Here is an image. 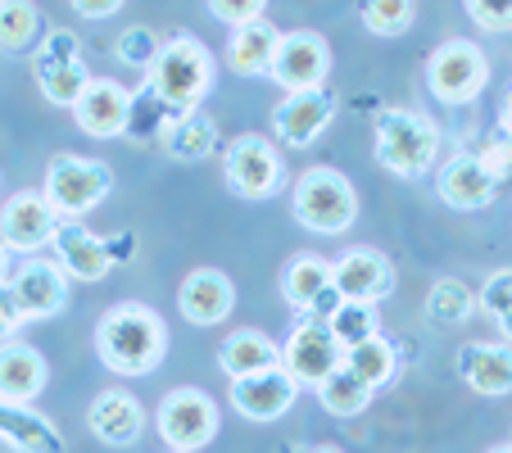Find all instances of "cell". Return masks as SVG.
Returning a JSON list of instances; mask_svg holds the SVG:
<instances>
[{
  "mask_svg": "<svg viewBox=\"0 0 512 453\" xmlns=\"http://www.w3.org/2000/svg\"><path fill=\"white\" fill-rule=\"evenodd\" d=\"M96 354L109 372L118 376H145L155 372L168 354V327L150 304L123 299L100 318L96 327Z\"/></svg>",
  "mask_w": 512,
  "mask_h": 453,
  "instance_id": "6da1fadb",
  "label": "cell"
},
{
  "mask_svg": "<svg viewBox=\"0 0 512 453\" xmlns=\"http://www.w3.org/2000/svg\"><path fill=\"white\" fill-rule=\"evenodd\" d=\"M209 82H213L209 46H204L200 37H186V32L168 37L164 50H159V59H155V68L145 73V87L155 91V100L168 109L173 123L200 109V100L209 96Z\"/></svg>",
  "mask_w": 512,
  "mask_h": 453,
  "instance_id": "7a4b0ae2",
  "label": "cell"
},
{
  "mask_svg": "<svg viewBox=\"0 0 512 453\" xmlns=\"http://www.w3.org/2000/svg\"><path fill=\"white\" fill-rule=\"evenodd\" d=\"M440 155V127L417 109H381L377 118V164L395 177H422L431 173Z\"/></svg>",
  "mask_w": 512,
  "mask_h": 453,
  "instance_id": "3957f363",
  "label": "cell"
},
{
  "mask_svg": "<svg viewBox=\"0 0 512 453\" xmlns=\"http://www.w3.org/2000/svg\"><path fill=\"white\" fill-rule=\"evenodd\" d=\"M290 209H295V222L309 227V232L340 236V232H349L358 218V195L345 173L318 164V168H309V173H300L295 191H290Z\"/></svg>",
  "mask_w": 512,
  "mask_h": 453,
  "instance_id": "277c9868",
  "label": "cell"
},
{
  "mask_svg": "<svg viewBox=\"0 0 512 453\" xmlns=\"http://www.w3.org/2000/svg\"><path fill=\"white\" fill-rule=\"evenodd\" d=\"M109 186H114V173H109L105 159L73 155V150H68V155H55L46 164V186H41V195H46L50 209L64 222H78L82 213H91L105 200Z\"/></svg>",
  "mask_w": 512,
  "mask_h": 453,
  "instance_id": "5b68a950",
  "label": "cell"
},
{
  "mask_svg": "<svg viewBox=\"0 0 512 453\" xmlns=\"http://www.w3.org/2000/svg\"><path fill=\"white\" fill-rule=\"evenodd\" d=\"M32 78H37L41 96L59 109H73L82 91L91 87V68L82 64V46L68 28H46L37 55H32Z\"/></svg>",
  "mask_w": 512,
  "mask_h": 453,
  "instance_id": "8992f818",
  "label": "cell"
},
{
  "mask_svg": "<svg viewBox=\"0 0 512 453\" xmlns=\"http://www.w3.org/2000/svg\"><path fill=\"white\" fill-rule=\"evenodd\" d=\"M426 87H431L435 100H445V105H467V100H476L490 87V59L472 41L449 37L445 46H435L431 59H426Z\"/></svg>",
  "mask_w": 512,
  "mask_h": 453,
  "instance_id": "52a82bcc",
  "label": "cell"
},
{
  "mask_svg": "<svg viewBox=\"0 0 512 453\" xmlns=\"http://www.w3.org/2000/svg\"><path fill=\"white\" fill-rule=\"evenodd\" d=\"M155 426H159V435L168 440V449L173 453H200L204 444L218 440L223 417H218V404H213L204 390L177 386V390H168V395L159 399Z\"/></svg>",
  "mask_w": 512,
  "mask_h": 453,
  "instance_id": "ba28073f",
  "label": "cell"
},
{
  "mask_svg": "<svg viewBox=\"0 0 512 453\" xmlns=\"http://www.w3.org/2000/svg\"><path fill=\"white\" fill-rule=\"evenodd\" d=\"M223 177L241 200H268L281 191L286 182V164H281V150L268 136H236L223 155Z\"/></svg>",
  "mask_w": 512,
  "mask_h": 453,
  "instance_id": "9c48e42d",
  "label": "cell"
},
{
  "mask_svg": "<svg viewBox=\"0 0 512 453\" xmlns=\"http://www.w3.org/2000/svg\"><path fill=\"white\" fill-rule=\"evenodd\" d=\"M327 73H331V46L318 37V32H281L268 78L277 82L286 96L322 91L327 87Z\"/></svg>",
  "mask_w": 512,
  "mask_h": 453,
  "instance_id": "30bf717a",
  "label": "cell"
},
{
  "mask_svg": "<svg viewBox=\"0 0 512 453\" xmlns=\"http://www.w3.org/2000/svg\"><path fill=\"white\" fill-rule=\"evenodd\" d=\"M340 363H345V354H340V345L331 340L327 322H318V318H304L300 327L286 336V345H281V367L295 376V386L318 390Z\"/></svg>",
  "mask_w": 512,
  "mask_h": 453,
  "instance_id": "8fae6325",
  "label": "cell"
},
{
  "mask_svg": "<svg viewBox=\"0 0 512 453\" xmlns=\"http://www.w3.org/2000/svg\"><path fill=\"white\" fill-rule=\"evenodd\" d=\"M55 227L59 213L50 209V200L41 191H19L0 209V245L14 254H28V259H37L41 245L55 241Z\"/></svg>",
  "mask_w": 512,
  "mask_h": 453,
  "instance_id": "7c38bea8",
  "label": "cell"
},
{
  "mask_svg": "<svg viewBox=\"0 0 512 453\" xmlns=\"http://www.w3.org/2000/svg\"><path fill=\"white\" fill-rule=\"evenodd\" d=\"M281 295H286L290 309H300L304 318H318V322H327L345 304L336 281H331V263L318 259V254H295L281 268Z\"/></svg>",
  "mask_w": 512,
  "mask_h": 453,
  "instance_id": "4fadbf2b",
  "label": "cell"
},
{
  "mask_svg": "<svg viewBox=\"0 0 512 453\" xmlns=\"http://www.w3.org/2000/svg\"><path fill=\"white\" fill-rule=\"evenodd\" d=\"M331 281H336L340 299L377 309L381 299L395 290V268H390V259L381 250H349L331 263Z\"/></svg>",
  "mask_w": 512,
  "mask_h": 453,
  "instance_id": "5bb4252c",
  "label": "cell"
},
{
  "mask_svg": "<svg viewBox=\"0 0 512 453\" xmlns=\"http://www.w3.org/2000/svg\"><path fill=\"white\" fill-rule=\"evenodd\" d=\"M336 118V96L327 87L322 91H300V96H286L277 109H272V132L281 136V145L290 150H309L327 123Z\"/></svg>",
  "mask_w": 512,
  "mask_h": 453,
  "instance_id": "9a60e30c",
  "label": "cell"
},
{
  "mask_svg": "<svg viewBox=\"0 0 512 453\" xmlns=\"http://www.w3.org/2000/svg\"><path fill=\"white\" fill-rule=\"evenodd\" d=\"M300 386L286 367H268V372H254L245 381H232V408L250 422H277L295 408Z\"/></svg>",
  "mask_w": 512,
  "mask_h": 453,
  "instance_id": "2e32d148",
  "label": "cell"
},
{
  "mask_svg": "<svg viewBox=\"0 0 512 453\" xmlns=\"http://www.w3.org/2000/svg\"><path fill=\"white\" fill-rule=\"evenodd\" d=\"M14 295H19L23 304V318L28 322H41V318H55V313H64L68 304V277L64 268H59L55 259H23L19 272L10 277Z\"/></svg>",
  "mask_w": 512,
  "mask_h": 453,
  "instance_id": "e0dca14e",
  "label": "cell"
},
{
  "mask_svg": "<svg viewBox=\"0 0 512 453\" xmlns=\"http://www.w3.org/2000/svg\"><path fill=\"white\" fill-rule=\"evenodd\" d=\"M55 263L64 268L68 281H100L109 268H114V254H109V241L96 236L82 222H64L55 227Z\"/></svg>",
  "mask_w": 512,
  "mask_h": 453,
  "instance_id": "ac0fdd59",
  "label": "cell"
},
{
  "mask_svg": "<svg viewBox=\"0 0 512 453\" xmlns=\"http://www.w3.org/2000/svg\"><path fill=\"white\" fill-rule=\"evenodd\" d=\"M127 114H132V91L114 78H91V87L82 91V100L73 105V118L87 136L109 141V136L127 132Z\"/></svg>",
  "mask_w": 512,
  "mask_h": 453,
  "instance_id": "d6986e66",
  "label": "cell"
},
{
  "mask_svg": "<svg viewBox=\"0 0 512 453\" xmlns=\"http://www.w3.org/2000/svg\"><path fill=\"white\" fill-rule=\"evenodd\" d=\"M232 304H236V286L218 268H195L182 281V290H177V309H182V318L191 327H218V322H227Z\"/></svg>",
  "mask_w": 512,
  "mask_h": 453,
  "instance_id": "ffe728a7",
  "label": "cell"
},
{
  "mask_svg": "<svg viewBox=\"0 0 512 453\" xmlns=\"http://www.w3.org/2000/svg\"><path fill=\"white\" fill-rule=\"evenodd\" d=\"M458 376L476 395H512V345L503 340H472L458 349Z\"/></svg>",
  "mask_w": 512,
  "mask_h": 453,
  "instance_id": "44dd1931",
  "label": "cell"
},
{
  "mask_svg": "<svg viewBox=\"0 0 512 453\" xmlns=\"http://www.w3.org/2000/svg\"><path fill=\"white\" fill-rule=\"evenodd\" d=\"M87 426L100 444L127 449V444H136L145 431V408L136 404V395H127V390H105V395L91 399Z\"/></svg>",
  "mask_w": 512,
  "mask_h": 453,
  "instance_id": "7402d4cb",
  "label": "cell"
},
{
  "mask_svg": "<svg viewBox=\"0 0 512 453\" xmlns=\"http://www.w3.org/2000/svg\"><path fill=\"white\" fill-rule=\"evenodd\" d=\"M46 358L37 354L32 345H23V340H5L0 345V399L5 404H28V399H37L41 390H46Z\"/></svg>",
  "mask_w": 512,
  "mask_h": 453,
  "instance_id": "603a6c76",
  "label": "cell"
},
{
  "mask_svg": "<svg viewBox=\"0 0 512 453\" xmlns=\"http://www.w3.org/2000/svg\"><path fill=\"white\" fill-rule=\"evenodd\" d=\"M494 195H499V182L476 164L472 150L454 155L445 168H440V200L454 204V209L476 213V209H485V204H494Z\"/></svg>",
  "mask_w": 512,
  "mask_h": 453,
  "instance_id": "cb8c5ba5",
  "label": "cell"
},
{
  "mask_svg": "<svg viewBox=\"0 0 512 453\" xmlns=\"http://www.w3.org/2000/svg\"><path fill=\"white\" fill-rule=\"evenodd\" d=\"M0 440H10L19 453H64V440L50 426V417L32 413L28 404H5V399H0Z\"/></svg>",
  "mask_w": 512,
  "mask_h": 453,
  "instance_id": "d4e9b609",
  "label": "cell"
},
{
  "mask_svg": "<svg viewBox=\"0 0 512 453\" xmlns=\"http://www.w3.org/2000/svg\"><path fill=\"white\" fill-rule=\"evenodd\" d=\"M277 41H281V32L272 28L268 19L236 28L232 41H227V64H232V73H241V78H268Z\"/></svg>",
  "mask_w": 512,
  "mask_h": 453,
  "instance_id": "484cf974",
  "label": "cell"
},
{
  "mask_svg": "<svg viewBox=\"0 0 512 453\" xmlns=\"http://www.w3.org/2000/svg\"><path fill=\"white\" fill-rule=\"evenodd\" d=\"M218 367H223L232 381H245V376H254V372L281 367V345H272L263 331H232L227 345L218 349Z\"/></svg>",
  "mask_w": 512,
  "mask_h": 453,
  "instance_id": "4316f807",
  "label": "cell"
},
{
  "mask_svg": "<svg viewBox=\"0 0 512 453\" xmlns=\"http://www.w3.org/2000/svg\"><path fill=\"white\" fill-rule=\"evenodd\" d=\"M164 150L173 159H182V164H195V159H209L213 150H218V123H213L209 114H186L177 118L173 127L164 132Z\"/></svg>",
  "mask_w": 512,
  "mask_h": 453,
  "instance_id": "83f0119b",
  "label": "cell"
},
{
  "mask_svg": "<svg viewBox=\"0 0 512 453\" xmlns=\"http://www.w3.org/2000/svg\"><path fill=\"white\" fill-rule=\"evenodd\" d=\"M345 367L363 381V386L377 395L381 386H390L395 381V367H399V349L390 345L386 336H372V340H363L358 349H349L345 354Z\"/></svg>",
  "mask_w": 512,
  "mask_h": 453,
  "instance_id": "f1b7e54d",
  "label": "cell"
},
{
  "mask_svg": "<svg viewBox=\"0 0 512 453\" xmlns=\"http://www.w3.org/2000/svg\"><path fill=\"white\" fill-rule=\"evenodd\" d=\"M41 37H46V23H41L37 5H23V0L0 5V50L23 55V50L41 46Z\"/></svg>",
  "mask_w": 512,
  "mask_h": 453,
  "instance_id": "f546056e",
  "label": "cell"
},
{
  "mask_svg": "<svg viewBox=\"0 0 512 453\" xmlns=\"http://www.w3.org/2000/svg\"><path fill=\"white\" fill-rule=\"evenodd\" d=\"M476 313V295L467 281L458 277H440L431 290H426V318L431 322H445V327H458Z\"/></svg>",
  "mask_w": 512,
  "mask_h": 453,
  "instance_id": "4dcf8cb0",
  "label": "cell"
},
{
  "mask_svg": "<svg viewBox=\"0 0 512 453\" xmlns=\"http://www.w3.org/2000/svg\"><path fill=\"white\" fill-rule=\"evenodd\" d=\"M318 404L327 408V413H336V417H358L363 408L372 404V390L363 386V381H358L345 363H340L336 372H331L327 381L318 386Z\"/></svg>",
  "mask_w": 512,
  "mask_h": 453,
  "instance_id": "1f68e13d",
  "label": "cell"
},
{
  "mask_svg": "<svg viewBox=\"0 0 512 453\" xmlns=\"http://www.w3.org/2000/svg\"><path fill=\"white\" fill-rule=\"evenodd\" d=\"M327 331H331V340L340 345V354H349V349H358L363 340L381 336V318H377L372 304H349L345 299V304L327 318Z\"/></svg>",
  "mask_w": 512,
  "mask_h": 453,
  "instance_id": "d6a6232c",
  "label": "cell"
},
{
  "mask_svg": "<svg viewBox=\"0 0 512 453\" xmlns=\"http://www.w3.org/2000/svg\"><path fill=\"white\" fill-rule=\"evenodd\" d=\"M159 50H164V37H159L155 28H145V23H132V28H123L114 37V59L127 68H141V73L155 68Z\"/></svg>",
  "mask_w": 512,
  "mask_h": 453,
  "instance_id": "836d02e7",
  "label": "cell"
},
{
  "mask_svg": "<svg viewBox=\"0 0 512 453\" xmlns=\"http://www.w3.org/2000/svg\"><path fill=\"white\" fill-rule=\"evenodd\" d=\"M168 127H173V118H168V109L155 100V91L136 87L132 91V114H127V132H132V141H150V136H164ZM123 132V136H127Z\"/></svg>",
  "mask_w": 512,
  "mask_h": 453,
  "instance_id": "e575fe53",
  "label": "cell"
},
{
  "mask_svg": "<svg viewBox=\"0 0 512 453\" xmlns=\"http://www.w3.org/2000/svg\"><path fill=\"white\" fill-rule=\"evenodd\" d=\"M358 14H363V28L377 32V37H404L417 19V5H408V0H368Z\"/></svg>",
  "mask_w": 512,
  "mask_h": 453,
  "instance_id": "d590c367",
  "label": "cell"
},
{
  "mask_svg": "<svg viewBox=\"0 0 512 453\" xmlns=\"http://www.w3.org/2000/svg\"><path fill=\"white\" fill-rule=\"evenodd\" d=\"M476 309L490 313L494 322L508 318V313H512V268H499V272H490V277H485V286L476 290Z\"/></svg>",
  "mask_w": 512,
  "mask_h": 453,
  "instance_id": "8d00e7d4",
  "label": "cell"
},
{
  "mask_svg": "<svg viewBox=\"0 0 512 453\" xmlns=\"http://www.w3.org/2000/svg\"><path fill=\"white\" fill-rule=\"evenodd\" d=\"M472 155H476V164H481L485 173L494 177V182H503V177L512 173V141H508V136H503V132L485 136V141L476 145Z\"/></svg>",
  "mask_w": 512,
  "mask_h": 453,
  "instance_id": "74e56055",
  "label": "cell"
},
{
  "mask_svg": "<svg viewBox=\"0 0 512 453\" xmlns=\"http://www.w3.org/2000/svg\"><path fill=\"white\" fill-rule=\"evenodd\" d=\"M209 14H213V19H223V23H232V32H236V28H245V23L268 19L259 0H213Z\"/></svg>",
  "mask_w": 512,
  "mask_h": 453,
  "instance_id": "f35d334b",
  "label": "cell"
},
{
  "mask_svg": "<svg viewBox=\"0 0 512 453\" xmlns=\"http://www.w3.org/2000/svg\"><path fill=\"white\" fill-rule=\"evenodd\" d=\"M467 19L485 32H508L512 28V5H490V0H467Z\"/></svg>",
  "mask_w": 512,
  "mask_h": 453,
  "instance_id": "ab89813d",
  "label": "cell"
},
{
  "mask_svg": "<svg viewBox=\"0 0 512 453\" xmlns=\"http://www.w3.org/2000/svg\"><path fill=\"white\" fill-rule=\"evenodd\" d=\"M23 322L28 318H23V304H19V295H14V286L10 281H0V345L19 336Z\"/></svg>",
  "mask_w": 512,
  "mask_h": 453,
  "instance_id": "60d3db41",
  "label": "cell"
},
{
  "mask_svg": "<svg viewBox=\"0 0 512 453\" xmlns=\"http://www.w3.org/2000/svg\"><path fill=\"white\" fill-rule=\"evenodd\" d=\"M73 14H82V19H109V14H118V0H73Z\"/></svg>",
  "mask_w": 512,
  "mask_h": 453,
  "instance_id": "b9f144b4",
  "label": "cell"
},
{
  "mask_svg": "<svg viewBox=\"0 0 512 453\" xmlns=\"http://www.w3.org/2000/svg\"><path fill=\"white\" fill-rule=\"evenodd\" d=\"M499 132L512 141V87H508V96H503V105H499Z\"/></svg>",
  "mask_w": 512,
  "mask_h": 453,
  "instance_id": "7bdbcfd3",
  "label": "cell"
},
{
  "mask_svg": "<svg viewBox=\"0 0 512 453\" xmlns=\"http://www.w3.org/2000/svg\"><path fill=\"white\" fill-rule=\"evenodd\" d=\"M499 336H503V345H512V313L508 318H499Z\"/></svg>",
  "mask_w": 512,
  "mask_h": 453,
  "instance_id": "ee69618b",
  "label": "cell"
},
{
  "mask_svg": "<svg viewBox=\"0 0 512 453\" xmlns=\"http://www.w3.org/2000/svg\"><path fill=\"white\" fill-rule=\"evenodd\" d=\"M0 281H10V250L0 245Z\"/></svg>",
  "mask_w": 512,
  "mask_h": 453,
  "instance_id": "f6af8a7d",
  "label": "cell"
},
{
  "mask_svg": "<svg viewBox=\"0 0 512 453\" xmlns=\"http://www.w3.org/2000/svg\"><path fill=\"white\" fill-rule=\"evenodd\" d=\"M490 453H512V444H499V449H490Z\"/></svg>",
  "mask_w": 512,
  "mask_h": 453,
  "instance_id": "bcb514c9",
  "label": "cell"
},
{
  "mask_svg": "<svg viewBox=\"0 0 512 453\" xmlns=\"http://www.w3.org/2000/svg\"><path fill=\"white\" fill-rule=\"evenodd\" d=\"M309 453H340V449H327V444H322V449H309Z\"/></svg>",
  "mask_w": 512,
  "mask_h": 453,
  "instance_id": "7dc6e473",
  "label": "cell"
},
{
  "mask_svg": "<svg viewBox=\"0 0 512 453\" xmlns=\"http://www.w3.org/2000/svg\"><path fill=\"white\" fill-rule=\"evenodd\" d=\"M508 444H512V440H508Z\"/></svg>",
  "mask_w": 512,
  "mask_h": 453,
  "instance_id": "c3c4849f",
  "label": "cell"
}]
</instances>
